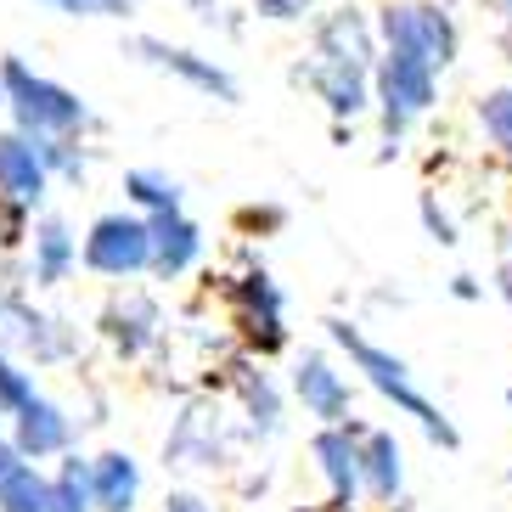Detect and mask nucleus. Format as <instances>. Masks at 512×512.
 <instances>
[{"label":"nucleus","mask_w":512,"mask_h":512,"mask_svg":"<svg viewBox=\"0 0 512 512\" xmlns=\"http://www.w3.org/2000/svg\"><path fill=\"white\" fill-rule=\"evenodd\" d=\"M327 338L338 349L349 355V366L366 377V389H377L383 400H389L400 417H411L428 434V445H439V451H462V428H456L445 411L428 400V394L417 389V377H411V366L394 355V349H383V344H372L355 321H344V316H327Z\"/></svg>","instance_id":"nucleus-1"},{"label":"nucleus","mask_w":512,"mask_h":512,"mask_svg":"<svg viewBox=\"0 0 512 512\" xmlns=\"http://www.w3.org/2000/svg\"><path fill=\"white\" fill-rule=\"evenodd\" d=\"M372 91H377V119H383V158H400L406 130L439 102V68L411 57V51L383 46V57L372 68Z\"/></svg>","instance_id":"nucleus-2"},{"label":"nucleus","mask_w":512,"mask_h":512,"mask_svg":"<svg viewBox=\"0 0 512 512\" xmlns=\"http://www.w3.org/2000/svg\"><path fill=\"white\" fill-rule=\"evenodd\" d=\"M377 40L394 51H411V57L434 62L439 74L456 62L462 51V29H456V17L434 0H389V6H377Z\"/></svg>","instance_id":"nucleus-3"},{"label":"nucleus","mask_w":512,"mask_h":512,"mask_svg":"<svg viewBox=\"0 0 512 512\" xmlns=\"http://www.w3.org/2000/svg\"><path fill=\"white\" fill-rule=\"evenodd\" d=\"M0 85H6V96H12V107H17V124L34 130V136H74L79 124H91V113H85V102H79L74 91H62L51 79L29 74L17 57H6Z\"/></svg>","instance_id":"nucleus-4"},{"label":"nucleus","mask_w":512,"mask_h":512,"mask_svg":"<svg viewBox=\"0 0 512 512\" xmlns=\"http://www.w3.org/2000/svg\"><path fill=\"white\" fill-rule=\"evenodd\" d=\"M361 422H321L316 439H310V456H316V473L327 484V501L338 512H355L366 501V467H361Z\"/></svg>","instance_id":"nucleus-5"},{"label":"nucleus","mask_w":512,"mask_h":512,"mask_svg":"<svg viewBox=\"0 0 512 512\" xmlns=\"http://www.w3.org/2000/svg\"><path fill=\"white\" fill-rule=\"evenodd\" d=\"M85 265L102 276H136L152 271V220L136 214H102L85 237Z\"/></svg>","instance_id":"nucleus-6"},{"label":"nucleus","mask_w":512,"mask_h":512,"mask_svg":"<svg viewBox=\"0 0 512 512\" xmlns=\"http://www.w3.org/2000/svg\"><path fill=\"white\" fill-rule=\"evenodd\" d=\"M304 85L327 102V113L338 124H355V119H366V113L377 107L372 68H361V62H338V57H327V51H316V57H310Z\"/></svg>","instance_id":"nucleus-7"},{"label":"nucleus","mask_w":512,"mask_h":512,"mask_svg":"<svg viewBox=\"0 0 512 512\" xmlns=\"http://www.w3.org/2000/svg\"><path fill=\"white\" fill-rule=\"evenodd\" d=\"M231 299H237V327H242V338H248V349H259V355L287 349V321H282L287 299L271 276L265 271L242 276V282L231 287Z\"/></svg>","instance_id":"nucleus-8"},{"label":"nucleus","mask_w":512,"mask_h":512,"mask_svg":"<svg viewBox=\"0 0 512 512\" xmlns=\"http://www.w3.org/2000/svg\"><path fill=\"white\" fill-rule=\"evenodd\" d=\"M136 57H147L152 68H164V74H175V79H186L192 91H203V96H214V102H237V79L220 68L214 57H197V51H186V46H169V40H152V34H141L136 40Z\"/></svg>","instance_id":"nucleus-9"},{"label":"nucleus","mask_w":512,"mask_h":512,"mask_svg":"<svg viewBox=\"0 0 512 512\" xmlns=\"http://www.w3.org/2000/svg\"><path fill=\"white\" fill-rule=\"evenodd\" d=\"M293 394H299L304 417L316 422H344L349 417V377L332 366V355L310 349L299 366H293Z\"/></svg>","instance_id":"nucleus-10"},{"label":"nucleus","mask_w":512,"mask_h":512,"mask_svg":"<svg viewBox=\"0 0 512 512\" xmlns=\"http://www.w3.org/2000/svg\"><path fill=\"white\" fill-rule=\"evenodd\" d=\"M316 51L338 62H361V68H377L383 57V40H377V17H366L361 6H338V12L321 17L316 29Z\"/></svg>","instance_id":"nucleus-11"},{"label":"nucleus","mask_w":512,"mask_h":512,"mask_svg":"<svg viewBox=\"0 0 512 512\" xmlns=\"http://www.w3.org/2000/svg\"><path fill=\"white\" fill-rule=\"evenodd\" d=\"M361 467H366V501L377 507H394L406 496V451L394 428H366L361 434Z\"/></svg>","instance_id":"nucleus-12"},{"label":"nucleus","mask_w":512,"mask_h":512,"mask_svg":"<svg viewBox=\"0 0 512 512\" xmlns=\"http://www.w3.org/2000/svg\"><path fill=\"white\" fill-rule=\"evenodd\" d=\"M197 259H203V231L181 209L152 214V271L164 276V282H175V276L192 271Z\"/></svg>","instance_id":"nucleus-13"},{"label":"nucleus","mask_w":512,"mask_h":512,"mask_svg":"<svg viewBox=\"0 0 512 512\" xmlns=\"http://www.w3.org/2000/svg\"><path fill=\"white\" fill-rule=\"evenodd\" d=\"M0 186L17 203H40V192H46V152H40V141H23V136L0 141Z\"/></svg>","instance_id":"nucleus-14"},{"label":"nucleus","mask_w":512,"mask_h":512,"mask_svg":"<svg viewBox=\"0 0 512 512\" xmlns=\"http://www.w3.org/2000/svg\"><path fill=\"white\" fill-rule=\"evenodd\" d=\"M68 417H62L51 400H29V406L17 411V451L23 456H57L68 451Z\"/></svg>","instance_id":"nucleus-15"},{"label":"nucleus","mask_w":512,"mask_h":512,"mask_svg":"<svg viewBox=\"0 0 512 512\" xmlns=\"http://www.w3.org/2000/svg\"><path fill=\"white\" fill-rule=\"evenodd\" d=\"M91 467H96V507H102V512H136V496H141L136 456L107 451V456H96Z\"/></svg>","instance_id":"nucleus-16"},{"label":"nucleus","mask_w":512,"mask_h":512,"mask_svg":"<svg viewBox=\"0 0 512 512\" xmlns=\"http://www.w3.org/2000/svg\"><path fill=\"white\" fill-rule=\"evenodd\" d=\"M74 237H68V226L62 220H46L40 226V237H34V282H62L68 276V265H74Z\"/></svg>","instance_id":"nucleus-17"},{"label":"nucleus","mask_w":512,"mask_h":512,"mask_svg":"<svg viewBox=\"0 0 512 512\" xmlns=\"http://www.w3.org/2000/svg\"><path fill=\"white\" fill-rule=\"evenodd\" d=\"M473 119H479L484 141L501 152V158H512V85H496V91H484L479 107H473Z\"/></svg>","instance_id":"nucleus-18"},{"label":"nucleus","mask_w":512,"mask_h":512,"mask_svg":"<svg viewBox=\"0 0 512 512\" xmlns=\"http://www.w3.org/2000/svg\"><path fill=\"white\" fill-rule=\"evenodd\" d=\"M0 512H51V484L23 462L12 479L0 484Z\"/></svg>","instance_id":"nucleus-19"},{"label":"nucleus","mask_w":512,"mask_h":512,"mask_svg":"<svg viewBox=\"0 0 512 512\" xmlns=\"http://www.w3.org/2000/svg\"><path fill=\"white\" fill-rule=\"evenodd\" d=\"M124 192L136 197L147 214L181 209V186L169 181V175H158V169H130V175H124Z\"/></svg>","instance_id":"nucleus-20"},{"label":"nucleus","mask_w":512,"mask_h":512,"mask_svg":"<svg viewBox=\"0 0 512 512\" xmlns=\"http://www.w3.org/2000/svg\"><path fill=\"white\" fill-rule=\"evenodd\" d=\"M152 332H158V310L152 304H130V310H113V338H119L124 355H141L152 344Z\"/></svg>","instance_id":"nucleus-21"},{"label":"nucleus","mask_w":512,"mask_h":512,"mask_svg":"<svg viewBox=\"0 0 512 512\" xmlns=\"http://www.w3.org/2000/svg\"><path fill=\"white\" fill-rule=\"evenodd\" d=\"M242 400H248V411H254V428L259 434H276L282 428V394H276V383L265 372L259 377H242Z\"/></svg>","instance_id":"nucleus-22"},{"label":"nucleus","mask_w":512,"mask_h":512,"mask_svg":"<svg viewBox=\"0 0 512 512\" xmlns=\"http://www.w3.org/2000/svg\"><path fill=\"white\" fill-rule=\"evenodd\" d=\"M51 12H68V17H130L136 0H40Z\"/></svg>","instance_id":"nucleus-23"},{"label":"nucleus","mask_w":512,"mask_h":512,"mask_svg":"<svg viewBox=\"0 0 512 512\" xmlns=\"http://www.w3.org/2000/svg\"><path fill=\"white\" fill-rule=\"evenodd\" d=\"M29 400H34V383L17 372V366L0 361V406H6V411H23Z\"/></svg>","instance_id":"nucleus-24"},{"label":"nucleus","mask_w":512,"mask_h":512,"mask_svg":"<svg viewBox=\"0 0 512 512\" xmlns=\"http://www.w3.org/2000/svg\"><path fill=\"white\" fill-rule=\"evenodd\" d=\"M417 209H422V226H428V237L451 248V242H456V220H451V214H445V209L434 203V192H422V203H417Z\"/></svg>","instance_id":"nucleus-25"},{"label":"nucleus","mask_w":512,"mask_h":512,"mask_svg":"<svg viewBox=\"0 0 512 512\" xmlns=\"http://www.w3.org/2000/svg\"><path fill=\"white\" fill-rule=\"evenodd\" d=\"M254 12H259V17H276V23H287V17L310 12V0H254Z\"/></svg>","instance_id":"nucleus-26"},{"label":"nucleus","mask_w":512,"mask_h":512,"mask_svg":"<svg viewBox=\"0 0 512 512\" xmlns=\"http://www.w3.org/2000/svg\"><path fill=\"white\" fill-rule=\"evenodd\" d=\"M451 293H456V299H467V304H473V299H484V282H479V276H451Z\"/></svg>","instance_id":"nucleus-27"},{"label":"nucleus","mask_w":512,"mask_h":512,"mask_svg":"<svg viewBox=\"0 0 512 512\" xmlns=\"http://www.w3.org/2000/svg\"><path fill=\"white\" fill-rule=\"evenodd\" d=\"M17 467H23V451H17V445H0V484L12 479Z\"/></svg>","instance_id":"nucleus-28"},{"label":"nucleus","mask_w":512,"mask_h":512,"mask_svg":"<svg viewBox=\"0 0 512 512\" xmlns=\"http://www.w3.org/2000/svg\"><path fill=\"white\" fill-rule=\"evenodd\" d=\"M164 512H214V507H209V501H197V496H169Z\"/></svg>","instance_id":"nucleus-29"},{"label":"nucleus","mask_w":512,"mask_h":512,"mask_svg":"<svg viewBox=\"0 0 512 512\" xmlns=\"http://www.w3.org/2000/svg\"><path fill=\"white\" fill-rule=\"evenodd\" d=\"M496 293L512 304V265H501V271H496Z\"/></svg>","instance_id":"nucleus-30"},{"label":"nucleus","mask_w":512,"mask_h":512,"mask_svg":"<svg viewBox=\"0 0 512 512\" xmlns=\"http://www.w3.org/2000/svg\"><path fill=\"white\" fill-rule=\"evenodd\" d=\"M501 51H507V62H512V17H507V29H501Z\"/></svg>","instance_id":"nucleus-31"},{"label":"nucleus","mask_w":512,"mask_h":512,"mask_svg":"<svg viewBox=\"0 0 512 512\" xmlns=\"http://www.w3.org/2000/svg\"><path fill=\"white\" fill-rule=\"evenodd\" d=\"M51 512H85V507H68V501H57V496H51Z\"/></svg>","instance_id":"nucleus-32"},{"label":"nucleus","mask_w":512,"mask_h":512,"mask_svg":"<svg viewBox=\"0 0 512 512\" xmlns=\"http://www.w3.org/2000/svg\"><path fill=\"white\" fill-rule=\"evenodd\" d=\"M496 12H501V23H507V17H512V0H496Z\"/></svg>","instance_id":"nucleus-33"},{"label":"nucleus","mask_w":512,"mask_h":512,"mask_svg":"<svg viewBox=\"0 0 512 512\" xmlns=\"http://www.w3.org/2000/svg\"><path fill=\"white\" fill-rule=\"evenodd\" d=\"M186 6H197V12H214V0H186Z\"/></svg>","instance_id":"nucleus-34"},{"label":"nucleus","mask_w":512,"mask_h":512,"mask_svg":"<svg viewBox=\"0 0 512 512\" xmlns=\"http://www.w3.org/2000/svg\"><path fill=\"white\" fill-rule=\"evenodd\" d=\"M293 512H338V507H332V501H327V507H293Z\"/></svg>","instance_id":"nucleus-35"},{"label":"nucleus","mask_w":512,"mask_h":512,"mask_svg":"<svg viewBox=\"0 0 512 512\" xmlns=\"http://www.w3.org/2000/svg\"><path fill=\"white\" fill-rule=\"evenodd\" d=\"M507 411H512V389H507Z\"/></svg>","instance_id":"nucleus-36"}]
</instances>
